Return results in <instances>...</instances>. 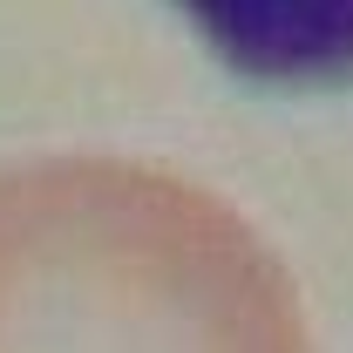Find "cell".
I'll list each match as a JSON object with an SVG mask.
<instances>
[{"label":"cell","mask_w":353,"mask_h":353,"mask_svg":"<svg viewBox=\"0 0 353 353\" xmlns=\"http://www.w3.org/2000/svg\"><path fill=\"white\" fill-rule=\"evenodd\" d=\"M231 75L259 88H353V0H170Z\"/></svg>","instance_id":"6da1fadb"}]
</instances>
